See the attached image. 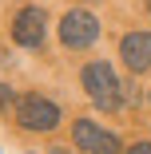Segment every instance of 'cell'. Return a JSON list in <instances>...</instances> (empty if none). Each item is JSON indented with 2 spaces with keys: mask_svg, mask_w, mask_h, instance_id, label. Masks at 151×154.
Masks as SVG:
<instances>
[{
  "mask_svg": "<svg viewBox=\"0 0 151 154\" xmlns=\"http://www.w3.org/2000/svg\"><path fill=\"white\" fill-rule=\"evenodd\" d=\"M84 91H87V99H92L96 107L103 111H115L119 103H123V83H119V75L103 63V59H96V63H87L84 67Z\"/></svg>",
  "mask_w": 151,
  "mask_h": 154,
  "instance_id": "cell-1",
  "label": "cell"
},
{
  "mask_svg": "<svg viewBox=\"0 0 151 154\" xmlns=\"http://www.w3.org/2000/svg\"><path fill=\"white\" fill-rule=\"evenodd\" d=\"M12 119L24 131H56L60 127V107L44 95H20L12 103Z\"/></svg>",
  "mask_w": 151,
  "mask_h": 154,
  "instance_id": "cell-2",
  "label": "cell"
},
{
  "mask_svg": "<svg viewBox=\"0 0 151 154\" xmlns=\"http://www.w3.org/2000/svg\"><path fill=\"white\" fill-rule=\"evenodd\" d=\"M60 40H64V48H76V51L92 48L100 40V20L92 12H84V8L68 12L64 20H60Z\"/></svg>",
  "mask_w": 151,
  "mask_h": 154,
  "instance_id": "cell-3",
  "label": "cell"
},
{
  "mask_svg": "<svg viewBox=\"0 0 151 154\" xmlns=\"http://www.w3.org/2000/svg\"><path fill=\"white\" fill-rule=\"evenodd\" d=\"M76 146L80 150H87V154H119L123 146H119V138L111 134V131H103L100 122H92V119H76Z\"/></svg>",
  "mask_w": 151,
  "mask_h": 154,
  "instance_id": "cell-4",
  "label": "cell"
},
{
  "mask_svg": "<svg viewBox=\"0 0 151 154\" xmlns=\"http://www.w3.org/2000/svg\"><path fill=\"white\" fill-rule=\"evenodd\" d=\"M44 32H48V16L44 8H20L16 20H12V40L20 48H40L44 44Z\"/></svg>",
  "mask_w": 151,
  "mask_h": 154,
  "instance_id": "cell-5",
  "label": "cell"
},
{
  "mask_svg": "<svg viewBox=\"0 0 151 154\" xmlns=\"http://www.w3.org/2000/svg\"><path fill=\"white\" fill-rule=\"evenodd\" d=\"M119 55H123V63L139 75L151 67V32H127L119 40Z\"/></svg>",
  "mask_w": 151,
  "mask_h": 154,
  "instance_id": "cell-6",
  "label": "cell"
},
{
  "mask_svg": "<svg viewBox=\"0 0 151 154\" xmlns=\"http://www.w3.org/2000/svg\"><path fill=\"white\" fill-rule=\"evenodd\" d=\"M12 87H4V83H0V115H4V111H12Z\"/></svg>",
  "mask_w": 151,
  "mask_h": 154,
  "instance_id": "cell-7",
  "label": "cell"
},
{
  "mask_svg": "<svg viewBox=\"0 0 151 154\" xmlns=\"http://www.w3.org/2000/svg\"><path fill=\"white\" fill-rule=\"evenodd\" d=\"M123 154H151V142H135V146H127Z\"/></svg>",
  "mask_w": 151,
  "mask_h": 154,
  "instance_id": "cell-8",
  "label": "cell"
},
{
  "mask_svg": "<svg viewBox=\"0 0 151 154\" xmlns=\"http://www.w3.org/2000/svg\"><path fill=\"white\" fill-rule=\"evenodd\" d=\"M147 8H151V0H147Z\"/></svg>",
  "mask_w": 151,
  "mask_h": 154,
  "instance_id": "cell-9",
  "label": "cell"
}]
</instances>
